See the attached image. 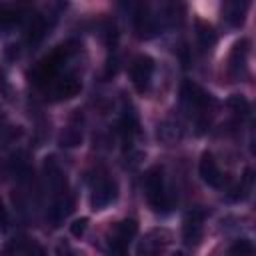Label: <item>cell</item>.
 I'll return each mask as SVG.
<instances>
[{
  "mask_svg": "<svg viewBox=\"0 0 256 256\" xmlns=\"http://www.w3.org/2000/svg\"><path fill=\"white\" fill-rule=\"evenodd\" d=\"M44 176H46V188L50 192V206H48V216L54 226H60V222L70 214L72 210V194L68 188L66 174L62 172L60 164L56 162L54 156L46 158L44 162Z\"/></svg>",
  "mask_w": 256,
  "mask_h": 256,
  "instance_id": "1",
  "label": "cell"
},
{
  "mask_svg": "<svg viewBox=\"0 0 256 256\" xmlns=\"http://www.w3.org/2000/svg\"><path fill=\"white\" fill-rule=\"evenodd\" d=\"M72 46H74L72 42L62 44V46H56L46 58H42V60L36 64V68L32 70V74H30L32 82H34L36 86L48 88L54 80H58V78L62 76V70H64L66 60H68V58L72 56V52H74Z\"/></svg>",
  "mask_w": 256,
  "mask_h": 256,
  "instance_id": "2",
  "label": "cell"
},
{
  "mask_svg": "<svg viewBox=\"0 0 256 256\" xmlns=\"http://www.w3.org/2000/svg\"><path fill=\"white\" fill-rule=\"evenodd\" d=\"M144 190H146V198L148 204L152 206L154 212L158 214H166L172 208V198L166 186V176H164V168L162 166H152L146 176H144Z\"/></svg>",
  "mask_w": 256,
  "mask_h": 256,
  "instance_id": "3",
  "label": "cell"
},
{
  "mask_svg": "<svg viewBox=\"0 0 256 256\" xmlns=\"http://www.w3.org/2000/svg\"><path fill=\"white\" fill-rule=\"evenodd\" d=\"M180 96H182V102H184V106L188 110H196V114H198V132H202L204 126H206V122H208V112L214 106L212 94L206 92L196 82L184 80L182 90H180Z\"/></svg>",
  "mask_w": 256,
  "mask_h": 256,
  "instance_id": "4",
  "label": "cell"
},
{
  "mask_svg": "<svg viewBox=\"0 0 256 256\" xmlns=\"http://www.w3.org/2000/svg\"><path fill=\"white\" fill-rule=\"evenodd\" d=\"M116 198H118V182L112 176H108V174L98 176L94 180L92 192H90V206H92V210H104L112 202H116Z\"/></svg>",
  "mask_w": 256,
  "mask_h": 256,
  "instance_id": "5",
  "label": "cell"
},
{
  "mask_svg": "<svg viewBox=\"0 0 256 256\" xmlns=\"http://www.w3.org/2000/svg\"><path fill=\"white\" fill-rule=\"evenodd\" d=\"M170 244V232L166 228H152L136 246V256H162Z\"/></svg>",
  "mask_w": 256,
  "mask_h": 256,
  "instance_id": "6",
  "label": "cell"
},
{
  "mask_svg": "<svg viewBox=\"0 0 256 256\" xmlns=\"http://www.w3.org/2000/svg\"><path fill=\"white\" fill-rule=\"evenodd\" d=\"M152 74H154V60L146 54H140L132 60V66H130V78H132V84L134 88L144 94L148 88H150V82H152Z\"/></svg>",
  "mask_w": 256,
  "mask_h": 256,
  "instance_id": "7",
  "label": "cell"
},
{
  "mask_svg": "<svg viewBox=\"0 0 256 256\" xmlns=\"http://www.w3.org/2000/svg\"><path fill=\"white\" fill-rule=\"evenodd\" d=\"M248 54H250V42L246 38L234 42L232 52H230V60H228V70L234 82L244 80L248 74Z\"/></svg>",
  "mask_w": 256,
  "mask_h": 256,
  "instance_id": "8",
  "label": "cell"
},
{
  "mask_svg": "<svg viewBox=\"0 0 256 256\" xmlns=\"http://www.w3.org/2000/svg\"><path fill=\"white\" fill-rule=\"evenodd\" d=\"M46 90L52 100H68V98H74L82 90V82L76 76L66 74V76H60L58 80H54Z\"/></svg>",
  "mask_w": 256,
  "mask_h": 256,
  "instance_id": "9",
  "label": "cell"
},
{
  "mask_svg": "<svg viewBox=\"0 0 256 256\" xmlns=\"http://www.w3.org/2000/svg\"><path fill=\"white\" fill-rule=\"evenodd\" d=\"M198 172H200V178L204 184H208L210 188H222L224 184V174L218 166V162L214 160V156L210 152H204L200 156V162H198Z\"/></svg>",
  "mask_w": 256,
  "mask_h": 256,
  "instance_id": "10",
  "label": "cell"
},
{
  "mask_svg": "<svg viewBox=\"0 0 256 256\" xmlns=\"http://www.w3.org/2000/svg\"><path fill=\"white\" fill-rule=\"evenodd\" d=\"M136 232H138V222H136V220L126 218V220L118 222V224H116V228H114V232H112L110 246L126 250V246H128V244L132 242V238L136 236Z\"/></svg>",
  "mask_w": 256,
  "mask_h": 256,
  "instance_id": "11",
  "label": "cell"
},
{
  "mask_svg": "<svg viewBox=\"0 0 256 256\" xmlns=\"http://www.w3.org/2000/svg\"><path fill=\"white\" fill-rule=\"evenodd\" d=\"M202 222H204V214L200 210H192L182 226V236L186 244H196L202 236Z\"/></svg>",
  "mask_w": 256,
  "mask_h": 256,
  "instance_id": "12",
  "label": "cell"
},
{
  "mask_svg": "<svg viewBox=\"0 0 256 256\" xmlns=\"http://www.w3.org/2000/svg\"><path fill=\"white\" fill-rule=\"evenodd\" d=\"M246 10H248V2H238V0L228 2V4H224V20L228 22V26L240 28L244 24Z\"/></svg>",
  "mask_w": 256,
  "mask_h": 256,
  "instance_id": "13",
  "label": "cell"
},
{
  "mask_svg": "<svg viewBox=\"0 0 256 256\" xmlns=\"http://www.w3.org/2000/svg\"><path fill=\"white\" fill-rule=\"evenodd\" d=\"M196 38H198V44L204 52L212 50V46L216 44V32L210 24L202 22V20H196Z\"/></svg>",
  "mask_w": 256,
  "mask_h": 256,
  "instance_id": "14",
  "label": "cell"
},
{
  "mask_svg": "<svg viewBox=\"0 0 256 256\" xmlns=\"http://www.w3.org/2000/svg\"><path fill=\"white\" fill-rule=\"evenodd\" d=\"M46 18L40 16V14H32L30 16V22H28V42L30 44H38L44 34H46Z\"/></svg>",
  "mask_w": 256,
  "mask_h": 256,
  "instance_id": "15",
  "label": "cell"
},
{
  "mask_svg": "<svg viewBox=\"0 0 256 256\" xmlns=\"http://www.w3.org/2000/svg\"><path fill=\"white\" fill-rule=\"evenodd\" d=\"M158 138L164 140V142H176L182 138V126L174 120H164L160 126H158Z\"/></svg>",
  "mask_w": 256,
  "mask_h": 256,
  "instance_id": "16",
  "label": "cell"
},
{
  "mask_svg": "<svg viewBox=\"0 0 256 256\" xmlns=\"http://www.w3.org/2000/svg\"><path fill=\"white\" fill-rule=\"evenodd\" d=\"M228 106H230V110H232L238 118H246V116L250 114V104H248V100H246L244 96H240V94H232V96L228 98Z\"/></svg>",
  "mask_w": 256,
  "mask_h": 256,
  "instance_id": "17",
  "label": "cell"
},
{
  "mask_svg": "<svg viewBox=\"0 0 256 256\" xmlns=\"http://www.w3.org/2000/svg\"><path fill=\"white\" fill-rule=\"evenodd\" d=\"M254 254V246L248 238H240L230 246V256H252Z\"/></svg>",
  "mask_w": 256,
  "mask_h": 256,
  "instance_id": "18",
  "label": "cell"
},
{
  "mask_svg": "<svg viewBox=\"0 0 256 256\" xmlns=\"http://www.w3.org/2000/svg\"><path fill=\"white\" fill-rule=\"evenodd\" d=\"M60 142H62V146H68V148L78 146V144L82 142V132H80V130H76V128H68V130H64V132H62Z\"/></svg>",
  "mask_w": 256,
  "mask_h": 256,
  "instance_id": "19",
  "label": "cell"
},
{
  "mask_svg": "<svg viewBox=\"0 0 256 256\" xmlns=\"http://www.w3.org/2000/svg\"><path fill=\"white\" fill-rule=\"evenodd\" d=\"M86 228H88V218H86V216H82V218H76V220L70 224V232H72V236H76V238L84 236Z\"/></svg>",
  "mask_w": 256,
  "mask_h": 256,
  "instance_id": "20",
  "label": "cell"
},
{
  "mask_svg": "<svg viewBox=\"0 0 256 256\" xmlns=\"http://www.w3.org/2000/svg\"><path fill=\"white\" fill-rule=\"evenodd\" d=\"M6 228H8V210L0 200V230H6Z\"/></svg>",
  "mask_w": 256,
  "mask_h": 256,
  "instance_id": "21",
  "label": "cell"
},
{
  "mask_svg": "<svg viewBox=\"0 0 256 256\" xmlns=\"http://www.w3.org/2000/svg\"><path fill=\"white\" fill-rule=\"evenodd\" d=\"M56 252H58V256H76V252H74L66 242H60L58 248H56Z\"/></svg>",
  "mask_w": 256,
  "mask_h": 256,
  "instance_id": "22",
  "label": "cell"
},
{
  "mask_svg": "<svg viewBox=\"0 0 256 256\" xmlns=\"http://www.w3.org/2000/svg\"><path fill=\"white\" fill-rule=\"evenodd\" d=\"M6 88V74L0 70V90H4Z\"/></svg>",
  "mask_w": 256,
  "mask_h": 256,
  "instance_id": "23",
  "label": "cell"
},
{
  "mask_svg": "<svg viewBox=\"0 0 256 256\" xmlns=\"http://www.w3.org/2000/svg\"><path fill=\"white\" fill-rule=\"evenodd\" d=\"M176 256H182V254H176Z\"/></svg>",
  "mask_w": 256,
  "mask_h": 256,
  "instance_id": "24",
  "label": "cell"
}]
</instances>
